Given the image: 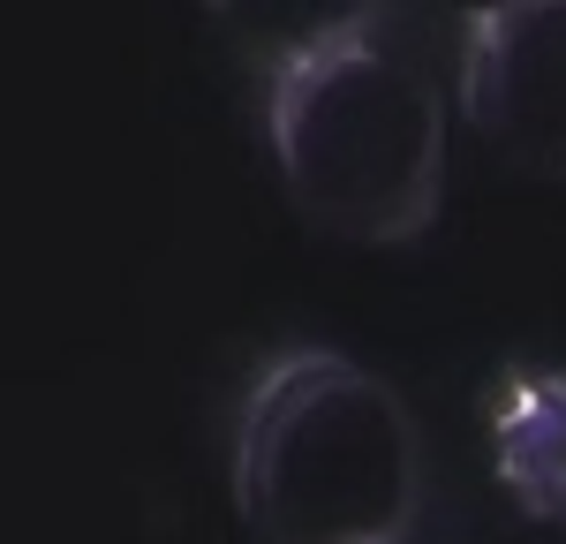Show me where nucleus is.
<instances>
[{"instance_id": "nucleus-1", "label": "nucleus", "mask_w": 566, "mask_h": 544, "mask_svg": "<svg viewBox=\"0 0 566 544\" xmlns=\"http://www.w3.org/2000/svg\"><path fill=\"white\" fill-rule=\"evenodd\" d=\"M392 23L400 15L363 8L310 31L272 69L264 106L295 212L363 250L416 242L446 197V91Z\"/></svg>"}, {"instance_id": "nucleus-2", "label": "nucleus", "mask_w": 566, "mask_h": 544, "mask_svg": "<svg viewBox=\"0 0 566 544\" xmlns=\"http://www.w3.org/2000/svg\"><path fill=\"white\" fill-rule=\"evenodd\" d=\"M416 492V423L378 370L333 348H295L250 386L234 506L258 544H400Z\"/></svg>"}, {"instance_id": "nucleus-3", "label": "nucleus", "mask_w": 566, "mask_h": 544, "mask_svg": "<svg viewBox=\"0 0 566 544\" xmlns=\"http://www.w3.org/2000/svg\"><path fill=\"white\" fill-rule=\"evenodd\" d=\"M461 106L528 175H566V0H506L461 23Z\"/></svg>"}, {"instance_id": "nucleus-4", "label": "nucleus", "mask_w": 566, "mask_h": 544, "mask_svg": "<svg viewBox=\"0 0 566 544\" xmlns=\"http://www.w3.org/2000/svg\"><path fill=\"white\" fill-rule=\"evenodd\" d=\"M491 461L528 522L566 530V370H514L499 386Z\"/></svg>"}]
</instances>
